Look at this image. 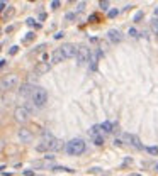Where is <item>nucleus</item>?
<instances>
[{
  "mask_svg": "<svg viewBox=\"0 0 158 176\" xmlns=\"http://www.w3.org/2000/svg\"><path fill=\"white\" fill-rule=\"evenodd\" d=\"M60 5H61V4H60L58 0H53V2H51V9H58Z\"/></svg>",
  "mask_w": 158,
  "mask_h": 176,
  "instance_id": "nucleus-27",
  "label": "nucleus"
},
{
  "mask_svg": "<svg viewBox=\"0 0 158 176\" xmlns=\"http://www.w3.org/2000/svg\"><path fill=\"white\" fill-rule=\"evenodd\" d=\"M77 63L78 64H83V63L89 61V58H90V51H89V47H85V46H80L77 47Z\"/></svg>",
  "mask_w": 158,
  "mask_h": 176,
  "instance_id": "nucleus-6",
  "label": "nucleus"
},
{
  "mask_svg": "<svg viewBox=\"0 0 158 176\" xmlns=\"http://www.w3.org/2000/svg\"><path fill=\"white\" fill-rule=\"evenodd\" d=\"M2 169H5V166H0V171H2Z\"/></svg>",
  "mask_w": 158,
  "mask_h": 176,
  "instance_id": "nucleus-38",
  "label": "nucleus"
},
{
  "mask_svg": "<svg viewBox=\"0 0 158 176\" xmlns=\"http://www.w3.org/2000/svg\"><path fill=\"white\" fill-rule=\"evenodd\" d=\"M51 70V64L49 63H46V61H41V63H37L36 64V68H34V73H36L37 76L39 75H44V73H48Z\"/></svg>",
  "mask_w": 158,
  "mask_h": 176,
  "instance_id": "nucleus-9",
  "label": "nucleus"
},
{
  "mask_svg": "<svg viewBox=\"0 0 158 176\" xmlns=\"http://www.w3.org/2000/svg\"><path fill=\"white\" fill-rule=\"evenodd\" d=\"M107 37H109V41L114 42V44H117V42L122 41V34L117 29H111V31L107 32Z\"/></svg>",
  "mask_w": 158,
  "mask_h": 176,
  "instance_id": "nucleus-11",
  "label": "nucleus"
},
{
  "mask_svg": "<svg viewBox=\"0 0 158 176\" xmlns=\"http://www.w3.org/2000/svg\"><path fill=\"white\" fill-rule=\"evenodd\" d=\"M19 85V76L16 73H10V75H5V76L0 80V92H9L12 88H16Z\"/></svg>",
  "mask_w": 158,
  "mask_h": 176,
  "instance_id": "nucleus-2",
  "label": "nucleus"
},
{
  "mask_svg": "<svg viewBox=\"0 0 158 176\" xmlns=\"http://www.w3.org/2000/svg\"><path fill=\"white\" fill-rule=\"evenodd\" d=\"M131 176H141V175H131Z\"/></svg>",
  "mask_w": 158,
  "mask_h": 176,
  "instance_id": "nucleus-39",
  "label": "nucleus"
},
{
  "mask_svg": "<svg viewBox=\"0 0 158 176\" xmlns=\"http://www.w3.org/2000/svg\"><path fill=\"white\" fill-rule=\"evenodd\" d=\"M89 21H90V22H97V21H99V17L95 16V14H92V16H90V19H89Z\"/></svg>",
  "mask_w": 158,
  "mask_h": 176,
  "instance_id": "nucleus-28",
  "label": "nucleus"
},
{
  "mask_svg": "<svg viewBox=\"0 0 158 176\" xmlns=\"http://www.w3.org/2000/svg\"><path fill=\"white\" fill-rule=\"evenodd\" d=\"M99 5H100V9H102V10H107V9H109V2H107V0H102Z\"/></svg>",
  "mask_w": 158,
  "mask_h": 176,
  "instance_id": "nucleus-24",
  "label": "nucleus"
},
{
  "mask_svg": "<svg viewBox=\"0 0 158 176\" xmlns=\"http://www.w3.org/2000/svg\"><path fill=\"white\" fill-rule=\"evenodd\" d=\"M60 51H61V54L65 56V59H66V58H75L77 47H75L73 44H63V46L60 47Z\"/></svg>",
  "mask_w": 158,
  "mask_h": 176,
  "instance_id": "nucleus-7",
  "label": "nucleus"
},
{
  "mask_svg": "<svg viewBox=\"0 0 158 176\" xmlns=\"http://www.w3.org/2000/svg\"><path fill=\"white\" fill-rule=\"evenodd\" d=\"M85 9V2H78V12H82Z\"/></svg>",
  "mask_w": 158,
  "mask_h": 176,
  "instance_id": "nucleus-30",
  "label": "nucleus"
},
{
  "mask_svg": "<svg viewBox=\"0 0 158 176\" xmlns=\"http://www.w3.org/2000/svg\"><path fill=\"white\" fill-rule=\"evenodd\" d=\"M5 9H7V4L5 2H0V12H4Z\"/></svg>",
  "mask_w": 158,
  "mask_h": 176,
  "instance_id": "nucleus-29",
  "label": "nucleus"
},
{
  "mask_svg": "<svg viewBox=\"0 0 158 176\" xmlns=\"http://www.w3.org/2000/svg\"><path fill=\"white\" fill-rule=\"evenodd\" d=\"M63 59H65V56L61 54L60 47H58V49H54V51L51 53V63H53V64H58V63H61Z\"/></svg>",
  "mask_w": 158,
  "mask_h": 176,
  "instance_id": "nucleus-14",
  "label": "nucleus"
},
{
  "mask_svg": "<svg viewBox=\"0 0 158 176\" xmlns=\"http://www.w3.org/2000/svg\"><path fill=\"white\" fill-rule=\"evenodd\" d=\"M66 21H73L75 19V14H66V17H65Z\"/></svg>",
  "mask_w": 158,
  "mask_h": 176,
  "instance_id": "nucleus-31",
  "label": "nucleus"
},
{
  "mask_svg": "<svg viewBox=\"0 0 158 176\" xmlns=\"http://www.w3.org/2000/svg\"><path fill=\"white\" fill-rule=\"evenodd\" d=\"M63 37V32H58V34H54V39H61Z\"/></svg>",
  "mask_w": 158,
  "mask_h": 176,
  "instance_id": "nucleus-33",
  "label": "nucleus"
},
{
  "mask_svg": "<svg viewBox=\"0 0 158 176\" xmlns=\"http://www.w3.org/2000/svg\"><path fill=\"white\" fill-rule=\"evenodd\" d=\"M29 115H31V112H29L26 107H17V109L14 110V119H16L17 122H21V124H24V122L29 120Z\"/></svg>",
  "mask_w": 158,
  "mask_h": 176,
  "instance_id": "nucleus-5",
  "label": "nucleus"
},
{
  "mask_svg": "<svg viewBox=\"0 0 158 176\" xmlns=\"http://www.w3.org/2000/svg\"><path fill=\"white\" fill-rule=\"evenodd\" d=\"M92 141H94L95 146H102V144H104V137H102V135H99V134H95L94 137H92Z\"/></svg>",
  "mask_w": 158,
  "mask_h": 176,
  "instance_id": "nucleus-16",
  "label": "nucleus"
},
{
  "mask_svg": "<svg viewBox=\"0 0 158 176\" xmlns=\"http://www.w3.org/2000/svg\"><path fill=\"white\" fill-rule=\"evenodd\" d=\"M32 90H34V87H32V85H29V83H24V85L19 88V95H21V97H31Z\"/></svg>",
  "mask_w": 158,
  "mask_h": 176,
  "instance_id": "nucleus-13",
  "label": "nucleus"
},
{
  "mask_svg": "<svg viewBox=\"0 0 158 176\" xmlns=\"http://www.w3.org/2000/svg\"><path fill=\"white\" fill-rule=\"evenodd\" d=\"M66 152L70 156H80L82 152H85V142L82 139H72L70 142H66Z\"/></svg>",
  "mask_w": 158,
  "mask_h": 176,
  "instance_id": "nucleus-3",
  "label": "nucleus"
},
{
  "mask_svg": "<svg viewBox=\"0 0 158 176\" xmlns=\"http://www.w3.org/2000/svg\"><path fill=\"white\" fill-rule=\"evenodd\" d=\"M12 16H14V7H9V9L5 10V14H4V17L9 19V17H12Z\"/></svg>",
  "mask_w": 158,
  "mask_h": 176,
  "instance_id": "nucleus-20",
  "label": "nucleus"
},
{
  "mask_svg": "<svg viewBox=\"0 0 158 176\" xmlns=\"http://www.w3.org/2000/svg\"><path fill=\"white\" fill-rule=\"evenodd\" d=\"M151 32L153 34H158V19H155L151 22Z\"/></svg>",
  "mask_w": 158,
  "mask_h": 176,
  "instance_id": "nucleus-17",
  "label": "nucleus"
},
{
  "mask_svg": "<svg viewBox=\"0 0 158 176\" xmlns=\"http://www.w3.org/2000/svg\"><path fill=\"white\" fill-rule=\"evenodd\" d=\"M143 16H145V12H143V10L136 12V16H134V22H139L143 19Z\"/></svg>",
  "mask_w": 158,
  "mask_h": 176,
  "instance_id": "nucleus-23",
  "label": "nucleus"
},
{
  "mask_svg": "<svg viewBox=\"0 0 158 176\" xmlns=\"http://www.w3.org/2000/svg\"><path fill=\"white\" fill-rule=\"evenodd\" d=\"M4 64H5V61H0V68L4 66Z\"/></svg>",
  "mask_w": 158,
  "mask_h": 176,
  "instance_id": "nucleus-37",
  "label": "nucleus"
},
{
  "mask_svg": "<svg viewBox=\"0 0 158 176\" xmlns=\"http://www.w3.org/2000/svg\"><path fill=\"white\" fill-rule=\"evenodd\" d=\"M26 24H27L29 27H37V29L41 27L39 24H36V21H34V19H27V21H26Z\"/></svg>",
  "mask_w": 158,
  "mask_h": 176,
  "instance_id": "nucleus-18",
  "label": "nucleus"
},
{
  "mask_svg": "<svg viewBox=\"0 0 158 176\" xmlns=\"http://www.w3.org/2000/svg\"><path fill=\"white\" fill-rule=\"evenodd\" d=\"M146 151L150 152V154H153V156L158 154V147H155V146H150V147H146Z\"/></svg>",
  "mask_w": 158,
  "mask_h": 176,
  "instance_id": "nucleus-19",
  "label": "nucleus"
},
{
  "mask_svg": "<svg viewBox=\"0 0 158 176\" xmlns=\"http://www.w3.org/2000/svg\"><path fill=\"white\" fill-rule=\"evenodd\" d=\"M34 36H36L34 32H29V34H27L24 39H22V42H29V41H32V39H34Z\"/></svg>",
  "mask_w": 158,
  "mask_h": 176,
  "instance_id": "nucleus-21",
  "label": "nucleus"
},
{
  "mask_svg": "<svg viewBox=\"0 0 158 176\" xmlns=\"http://www.w3.org/2000/svg\"><path fill=\"white\" fill-rule=\"evenodd\" d=\"M127 34H129V36H131V37H136V36H138V31H136V29H134V27H131V29H129V32H127Z\"/></svg>",
  "mask_w": 158,
  "mask_h": 176,
  "instance_id": "nucleus-25",
  "label": "nucleus"
},
{
  "mask_svg": "<svg viewBox=\"0 0 158 176\" xmlns=\"http://www.w3.org/2000/svg\"><path fill=\"white\" fill-rule=\"evenodd\" d=\"M53 139H54V137H53L49 132H44V134H42V141L36 146V151L37 152H46V151H49V146H51Z\"/></svg>",
  "mask_w": 158,
  "mask_h": 176,
  "instance_id": "nucleus-4",
  "label": "nucleus"
},
{
  "mask_svg": "<svg viewBox=\"0 0 158 176\" xmlns=\"http://www.w3.org/2000/svg\"><path fill=\"white\" fill-rule=\"evenodd\" d=\"M17 51H19V47H17V46H12V47H10V51H9V54H10V56H14Z\"/></svg>",
  "mask_w": 158,
  "mask_h": 176,
  "instance_id": "nucleus-26",
  "label": "nucleus"
},
{
  "mask_svg": "<svg viewBox=\"0 0 158 176\" xmlns=\"http://www.w3.org/2000/svg\"><path fill=\"white\" fill-rule=\"evenodd\" d=\"M155 168H157V171H158V164H157V166H155Z\"/></svg>",
  "mask_w": 158,
  "mask_h": 176,
  "instance_id": "nucleus-40",
  "label": "nucleus"
},
{
  "mask_svg": "<svg viewBox=\"0 0 158 176\" xmlns=\"http://www.w3.org/2000/svg\"><path fill=\"white\" fill-rule=\"evenodd\" d=\"M155 17L158 19V9H155Z\"/></svg>",
  "mask_w": 158,
  "mask_h": 176,
  "instance_id": "nucleus-36",
  "label": "nucleus"
},
{
  "mask_svg": "<svg viewBox=\"0 0 158 176\" xmlns=\"http://www.w3.org/2000/svg\"><path fill=\"white\" fill-rule=\"evenodd\" d=\"M117 14H119V10H117V9H112V10H109L107 16H109V19H114V17H117Z\"/></svg>",
  "mask_w": 158,
  "mask_h": 176,
  "instance_id": "nucleus-22",
  "label": "nucleus"
},
{
  "mask_svg": "<svg viewBox=\"0 0 158 176\" xmlns=\"http://www.w3.org/2000/svg\"><path fill=\"white\" fill-rule=\"evenodd\" d=\"M24 175H26V176H34V173H32V171H29V169H27V171H24Z\"/></svg>",
  "mask_w": 158,
  "mask_h": 176,
  "instance_id": "nucleus-35",
  "label": "nucleus"
},
{
  "mask_svg": "<svg viewBox=\"0 0 158 176\" xmlns=\"http://www.w3.org/2000/svg\"><path fill=\"white\" fill-rule=\"evenodd\" d=\"M116 129H117V125L111 124V122H102V124H99V130L102 134H111V132H114Z\"/></svg>",
  "mask_w": 158,
  "mask_h": 176,
  "instance_id": "nucleus-10",
  "label": "nucleus"
},
{
  "mask_svg": "<svg viewBox=\"0 0 158 176\" xmlns=\"http://www.w3.org/2000/svg\"><path fill=\"white\" fill-rule=\"evenodd\" d=\"M4 147H5V141H0V152L4 151Z\"/></svg>",
  "mask_w": 158,
  "mask_h": 176,
  "instance_id": "nucleus-32",
  "label": "nucleus"
},
{
  "mask_svg": "<svg viewBox=\"0 0 158 176\" xmlns=\"http://www.w3.org/2000/svg\"><path fill=\"white\" fill-rule=\"evenodd\" d=\"M31 102L37 109L44 107V104L48 102V92L41 87H34V90H32V93H31Z\"/></svg>",
  "mask_w": 158,
  "mask_h": 176,
  "instance_id": "nucleus-1",
  "label": "nucleus"
},
{
  "mask_svg": "<svg viewBox=\"0 0 158 176\" xmlns=\"http://www.w3.org/2000/svg\"><path fill=\"white\" fill-rule=\"evenodd\" d=\"M61 149H63V141L53 139L51 141V146H49V151H61Z\"/></svg>",
  "mask_w": 158,
  "mask_h": 176,
  "instance_id": "nucleus-15",
  "label": "nucleus"
},
{
  "mask_svg": "<svg viewBox=\"0 0 158 176\" xmlns=\"http://www.w3.org/2000/svg\"><path fill=\"white\" fill-rule=\"evenodd\" d=\"M17 137H19V141H21V142H31L34 135H32V132L29 129H19Z\"/></svg>",
  "mask_w": 158,
  "mask_h": 176,
  "instance_id": "nucleus-8",
  "label": "nucleus"
},
{
  "mask_svg": "<svg viewBox=\"0 0 158 176\" xmlns=\"http://www.w3.org/2000/svg\"><path fill=\"white\" fill-rule=\"evenodd\" d=\"M124 141H126V142H129L131 146H134L136 149H143V146L139 144V139H138L136 135H133V134H124Z\"/></svg>",
  "mask_w": 158,
  "mask_h": 176,
  "instance_id": "nucleus-12",
  "label": "nucleus"
},
{
  "mask_svg": "<svg viewBox=\"0 0 158 176\" xmlns=\"http://www.w3.org/2000/svg\"><path fill=\"white\" fill-rule=\"evenodd\" d=\"M44 158H46L48 161H53V159H54V156H53V154H48V156H44Z\"/></svg>",
  "mask_w": 158,
  "mask_h": 176,
  "instance_id": "nucleus-34",
  "label": "nucleus"
}]
</instances>
